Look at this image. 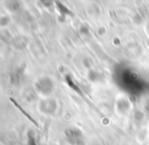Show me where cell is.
Masks as SVG:
<instances>
[{"mask_svg":"<svg viewBox=\"0 0 149 145\" xmlns=\"http://www.w3.org/2000/svg\"><path fill=\"white\" fill-rule=\"evenodd\" d=\"M36 89L38 92L42 94H47L53 89V82L50 78L48 77H44V78H40L39 80L36 82Z\"/></svg>","mask_w":149,"mask_h":145,"instance_id":"6da1fadb","label":"cell"},{"mask_svg":"<svg viewBox=\"0 0 149 145\" xmlns=\"http://www.w3.org/2000/svg\"><path fill=\"white\" fill-rule=\"evenodd\" d=\"M9 22V18L7 16H3V17L0 18V26H6Z\"/></svg>","mask_w":149,"mask_h":145,"instance_id":"277c9868","label":"cell"},{"mask_svg":"<svg viewBox=\"0 0 149 145\" xmlns=\"http://www.w3.org/2000/svg\"><path fill=\"white\" fill-rule=\"evenodd\" d=\"M24 71V68H22V67H20V68L14 70V72L12 73V75H11V81H12V82L18 84V83L20 82V80H22V78Z\"/></svg>","mask_w":149,"mask_h":145,"instance_id":"7a4b0ae2","label":"cell"},{"mask_svg":"<svg viewBox=\"0 0 149 145\" xmlns=\"http://www.w3.org/2000/svg\"><path fill=\"white\" fill-rule=\"evenodd\" d=\"M29 145H38L37 142H36V140H35V138H33V133H31V132L29 134Z\"/></svg>","mask_w":149,"mask_h":145,"instance_id":"3957f363","label":"cell"}]
</instances>
